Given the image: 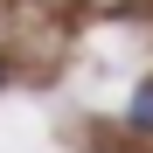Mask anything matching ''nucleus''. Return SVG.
<instances>
[{
    "label": "nucleus",
    "instance_id": "nucleus-1",
    "mask_svg": "<svg viewBox=\"0 0 153 153\" xmlns=\"http://www.w3.org/2000/svg\"><path fill=\"white\" fill-rule=\"evenodd\" d=\"M125 125H132V132H153V84H139V91H132V111H125Z\"/></svg>",
    "mask_w": 153,
    "mask_h": 153
}]
</instances>
